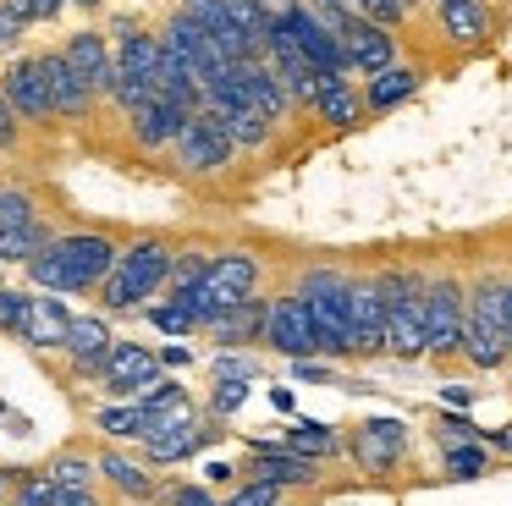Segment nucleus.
I'll list each match as a JSON object with an SVG mask.
<instances>
[{"label": "nucleus", "instance_id": "1", "mask_svg": "<svg viewBox=\"0 0 512 506\" xmlns=\"http://www.w3.org/2000/svg\"><path fill=\"white\" fill-rule=\"evenodd\" d=\"M116 259H122V242L100 226H83V231H61L39 259L23 264V275L34 292L83 297V292H100L105 275L116 270Z\"/></svg>", "mask_w": 512, "mask_h": 506}, {"label": "nucleus", "instance_id": "2", "mask_svg": "<svg viewBox=\"0 0 512 506\" xmlns=\"http://www.w3.org/2000/svg\"><path fill=\"white\" fill-rule=\"evenodd\" d=\"M177 253H182V248H177L171 237H133V242H122V259H116V270L105 275V286L94 292L100 314H144L149 297L166 292Z\"/></svg>", "mask_w": 512, "mask_h": 506}, {"label": "nucleus", "instance_id": "3", "mask_svg": "<svg viewBox=\"0 0 512 506\" xmlns=\"http://www.w3.org/2000/svg\"><path fill=\"white\" fill-rule=\"evenodd\" d=\"M512 336H507V275H474L468 281V330H463V363L479 374L507 369Z\"/></svg>", "mask_w": 512, "mask_h": 506}, {"label": "nucleus", "instance_id": "4", "mask_svg": "<svg viewBox=\"0 0 512 506\" xmlns=\"http://www.w3.org/2000/svg\"><path fill=\"white\" fill-rule=\"evenodd\" d=\"M111 50H116V88H111V110L133 116L138 105L155 99V72H160V33L144 17H116L111 22Z\"/></svg>", "mask_w": 512, "mask_h": 506}, {"label": "nucleus", "instance_id": "5", "mask_svg": "<svg viewBox=\"0 0 512 506\" xmlns=\"http://www.w3.org/2000/svg\"><path fill=\"white\" fill-rule=\"evenodd\" d=\"M292 292L309 303L320 341H325V358L331 363L353 358V341H347V330H353V275L336 270V264H309V270H298Z\"/></svg>", "mask_w": 512, "mask_h": 506}, {"label": "nucleus", "instance_id": "6", "mask_svg": "<svg viewBox=\"0 0 512 506\" xmlns=\"http://www.w3.org/2000/svg\"><path fill=\"white\" fill-rule=\"evenodd\" d=\"M424 270H408V264H386L375 270V286L386 297V330H391V358L413 363L430 358V336H424Z\"/></svg>", "mask_w": 512, "mask_h": 506}, {"label": "nucleus", "instance_id": "7", "mask_svg": "<svg viewBox=\"0 0 512 506\" xmlns=\"http://www.w3.org/2000/svg\"><path fill=\"white\" fill-rule=\"evenodd\" d=\"M463 330H468V281L452 270H435L424 281V336H430V358L435 363L463 358Z\"/></svg>", "mask_w": 512, "mask_h": 506}, {"label": "nucleus", "instance_id": "8", "mask_svg": "<svg viewBox=\"0 0 512 506\" xmlns=\"http://www.w3.org/2000/svg\"><path fill=\"white\" fill-rule=\"evenodd\" d=\"M232 160H237V143H232V132H226L221 110H210V105L193 110V121L182 127L177 149H171L177 176L182 182H210V176H221Z\"/></svg>", "mask_w": 512, "mask_h": 506}, {"label": "nucleus", "instance_id": "9", "mask_svg": "<svg viewBox=\"0 0 512 506\" xmlns=\"http://www.w3.org/2000/svg\"><path fill=\"white\" fill-rule=\"evenodd\" d=\"M221 435H226V429H221V418H215V413H193V407H182V413L155 418V429H149V440L138 451H144L155 468H171V462L199 457V451L215 446Z\"/></svg>", "mask_w": 512, "mask_h": 506}, {"label": "nucleus", "instance_id": "10", "mask_svg": "<svg viewBox=\"0 0 512 506\" xmlns=\"http://www.w3.org/2000/svg\"><path fill=\"white\" fill-rule=\"evenodd\" d=\"M160 380H166L160 352H149L144 341H122V336H116V347H111V358H105L94 391H100L105 402H138V396H144L149 385H160Z\"/></svg>", "mask_w": 512, "mask_h": 506}, {"label": "nucleus", "instance_id": "11", "mask_svg": "<svg viewBox=\"0 0 512 506\" xmlns=\"http://www.w3.org/2000/svg\"><path fill=\"white\" fill-rule=\"evenodd\" d=\"M265 347L276 358H325V341H320V325H314L309 303L298 292H276L270 297V319H265Z\"/></svg>", "mask_w": 512, "mask_h": 506}, {"label": "nucleus", "instance_id": "12", "mask_svg": "<svg viewBox=\"0 0 512 506\" xmlns=\"http://www.w3.org/2000/svg\"><path fill=\"white\" fill-rule=\"evenodd\" d=\"M408 446H413V429L402 418H364L353 424L347 435V457L369 473V479H391V473L408 462Z\"/></svg>", "mask_w": 512, "mask_h": 506}, {"label": "nucleus", "instance_id": "13", "mask_svg": "<svg viewBox=\"0 0 512 506\" xmlns=\"http://www.w3.org/2000/svg\"><path fill=\"white\" fill-rule=\"evenodd\" d=\"M281 28L292 33V44H298V55L314 66V72H347V55H342V39H336V28L325 22V11H314L309 0H287V6L276 11Z\"/></svg>", "mask_w": 512, "mask_h": 506}, {"label": "nucleus", "instance_id": "14", "mask_svg": "<svg viewBox=\"0 0 512 506\" xmlns=\"http://www.w3.org/2000/svg\"><path fill=\"white\" fill-rule=\"evenodd\" d=\"M0 88H6V99H12V110L23 116V127L45 132L56 127V99H50V83L45 72H39V55H17V61L0 66Z\"/></svg>", "mask_w": 512, "mask_h": 506}, {"label": "nucleus", "instance_id": "15", "mask_svg": "<svg viewBox=\"0 0 512 506\" xmlns=\"http://www.w3.org/2000/svg\"><path fill=\"white\" fill-rule=\"evenodd\" d=\"M243 479H265V484H276V490H314V484H320V462L292 451V446H281V440H248Z\"/></svg>", "mask_w": 512, "mask_h": 506}, {"label": "nucleus", "instance_id": "16", "mask_svg": "<svg viewBox=\"0 0 512 506\" xmlns=\"http://www.w3.org/2000/svg\"><path fill=\"white\" fill-rule=\"evenodd\" d=\"M336 39H342V55H347V72L353 77H375V72H386V66H397V33L369 22V17H358V11H347V17L336 22Z\"/></svg>", "mask_w": 512, "mask_h": 506}, {"label": "nucleus", "instance_id": "17", "mask_svg": "<svg viewBox=\"0 0 512 506\" xmlns=\"http://www.w3.org/2000/svg\"><path fill=\"white\" fill-rule=\"evenodd\" d=\"M353 358L369 363V358H391V330H386V297H380L375 275H353Z\"/></svg>", "mask_w": 512, "mask_h": 506}, {"label": "nucleus", "instance_id": "18", "mask_svg": "<svg viewBox=\"0 0 512 506\" xmlns=\"http://www.w3.org/2000/svg\"><path fill=\"white\" fill-rule=\"evenodd\" d=\"M116 336H111V319L105 314H78L72 319V336H67V352H61V369H67V380H100L105 358H111Z\"/></svg>", "mask_w": 512, "mask_h": 506}, {"label": "nucleus", "instance_id": "19", "mask_svg": "<svg viewBox=\"0 0 512 506\" xmlns=\"http://www.w3.org/2000/svg\"><path fill=\"white\" fill-rule=\"evenodd\" d=\"M61 55H67L72 72L89 83V94L111 105V88H116V50H111V33L78 28V33H67V39H61Z\"/></svg>", "mask_w": 512, "mask_h": 506}, {"label": "nucleus", "instance_id": "20", "mask_svg": "<svg viewBox=\"0 0 512 506\" xmlns=\"http://www.w3.org/2000/svg\"><path fill=\"white\" fill-rule=\"evenodd\" d=\"M100 484L116 495V501H127V506H149L160 495V479H155V462L149 457H133L127 446H100Z\"/></svg>", "mask_w": 512, "mask_h": 506}, {"label": "nucleus", "instance_id": "21", "mask_svg": "<svg viewBox=\"0 0 512 506\" xmlns=\"http://www.w3.org/2000/svg\"><path fill=\"white\" fill-rule=\"evenodd\" d=\"M188 121H193V110H182L177 99L155 94L149 105H138L133 116H127V138H133L144 154H171V149H177V138H182V127H188Z\"/></svg>", "mask_w": 512, "mask_h": 506}, {"label": "nucleus", "instance_id": "22", "mask_svg": "<svg viewBox=\"0 0 512 506\" xmlns=\"http://www.w3.org/2000/svg\"><path fill=\"white\" fill-rule=\"evenodd\" d=\"M314 121H325L331 132H358L369 121L364 88H353V72H320V88H314Z\"/></svg>", "mask_w": 512, "mask_h": 506}, {"label": "nucleus", "instance_id": "23", "mask_svg": "<svg viewBox=\"0 0 512 506\" xmlns=\"http://www.w3.org/2000/svg\"><path fill=\"white\" fill-rule=\"evenodd\" d=\"M72 308L61 303L56 292H34V303H28V325H23V347L34 352V358H61L67 352V336H72Z\"/></svg>", "mask_w": 512, "mask_h": 506}, {"label": "nucleus", "instance_id": "24", "mask_svg": "<svg viewBox=\"0 0 512 506\" xmlns=\"http://www.w3.org/2000/svg\"><path fill=\"white\" fill-rule=\"evenodd\" d=\"M34 55H39V72H45V83H50V99H56V116H61V121H89L100 99H94L89 83L72 72V61L61 55V44H50V50H34Z\"/></svg>", "mask_w": 512, "mask_h": 506}, {"label": "nucleus", "instance_id": "25", "mask_svg": "<svg viewBox=\"0 0 512 506\" xmlns=\"http://www.w3.org/2000/svg\"><path fill=\"white\" fill-rule=\"evenodd\" d=\"M265 319H270V297H248V303L232 308V314L215 319L204 336H210L221 352H243V347H254V341H265Z\"/></svg>", "mask_w": 512, "mask_h": 506}, {"label": "nucleus", "instance_id": "26", "mask_svg": "<svg viewBox=\"0 0 512 506\" xmlns=\"http://www.w3.org/2000/svg\"><path fill=\"white\" fill-rule=\"evenodd\" d=\"M419 83H424V72L419 66H386V72H375V77H364V105H369V116H391L397 105H408L413 94H419Z\"/></svg>", "mask_w": 512, "mask_h": 506}, {"label": "nucleus", "instance_id": "27", "mask_svg": "<svg viewBox=\"0 0 512 506\" xmlns=\"http://www.w3.org/2000/svg\"><path fill=\"white\" fill-rule=\"evenodd\" d=\"M94 429H100L105 440H116V446H144L149 429H155V413H149L144 402H105L100 413H94Z\"/></svg>", "mask_w": 512, "mask_h": 506}, {"label": "nucleus", "instance_id": "28", "mask_svg": "<svg viewBox=\"0 0 512 506\" xmlns=\"http://www.w3.org/2000/svg\"><path fill=\"white\" fill-rule=\"evenodd\" d=\"M210 110H221L237 154H259V149H270V138H276V121H265L254 105H243V99H226V105H210Z\"/></svg>", "mask_w": 512, "mask_h": 506}, {"label": "nucleus", "instance_id": "29", "mask_svg": "<svg viewBox=\"0 0 512 506\" xmlns=\"http://www.w3.org/2000/svg\"><path fill=\"white\" fill-rule=\"evenodd\" d=\"M435 11H441V33L452 44H463V50H479L490 33V17L479 0H435Z\"/></svg>", "mask_w": 512, "mask_h": 506}, {"label": "nucleus", "instance_id": "30", "mask_svg": "<svg viewBox=\"0 0 512 506\" xmlns=\"http://www.w3.org/2000/svg\"><path fill=\"white\" fill-rule=\"evenodd\" d=\"M61 237V226L56 220H34V226H0V264H28V259H39V253L50 248V242Z\"/></svg>", "mask_w": 512, "mask_h": 506}, {"label": "nucleus", "instance_id": "31", "mask_svg": "<svg viewBox=\"0 0 512 506\" xmlns=\"http://www.w3.org/2000/svg\"><path fill=\"white\" fill-rule=\"evenodd\" d=\"M281 446H292V451H303V457H314V462H336V457H347V440L336 435L331 424H320V418H298V424L281 435Z\"/></svg>", "mask_w": 512, "mask_h": 506}, {"label": "nucleus", "instance_id": "32", "mask_svg": "<svg viewBox=\"0 0 512 506\" xmlns=\"http://www.w3.org/2000/svg\"><path fill=\"white\" fill-rule=\"evenodd\" d=\"M50 479L67 490V484H100V451H89L83 440H72V446H61V451H50Z\"/></svg>", "mask_w": 512, "mask_h": 506}, {"label": "nucleus", "instance_id": "33", "mask_svg": "<svg viewBox=\"0 0 512 506\" xmlns=\"http://www.w3.org/2000/svg\"><path fill=\"white\" fill-rule=\"evenodd\" d=\"M490 440H468V446H446L441 451V468H446V479L452 484H468V479H485L490 473Z\"/></svg>", "mask_w": 512, "mask_h": 506}, {"label": "nucleus", "instance_id": "34", "mask_svg": "<svg viewBox=\"0 0 512 506\" xmlns=\"http://www.w3.org/2000/svg\"><path fill=\"white\" fill-rule=\"evenodd\" d=\"M6 473H12L6 506H56V479H50V468H6Z\"/></svg>", "mask_w": 512, "mask_h": 506}, {"label": "nucleus", "instance_id": "35", "mask_svg": "<svg viewBox=\"0 0 512 506\" xmlns=\"http://www.w3.org/2000/svg\"><path fill=\"white\" fill-rule=\"evenodd\" d=\"M50 209L39 204L34 187H0V226H34V220H45Z\"/></svg>", "mask_w": 512, "mask_h": 506}, {"label": "nucleus", "instance_id": "36", "mask_svg": "<svg viewBox=\"0 0 512 506\" xmlns=\"http://www.w3.org/2000/svg\"><path fill=\"white\" fill-rule=\"evenodd\" d=\"M28 303H34V292H23V286H12V281H0V336H23V325H28Z\"/></svg>", "mask_w": 512, "mask_h": 506}, {"label": "nucleus", "instance_id": "37", "mask_svg": "<svg viewBox=\"0 0 512 506\" xmlns=\"http://www.w3.org/2000/svg\"><path fill=\"white\" fill-rule=\"evenodd\" d=\"M155 506H221V495H215L210 484H193V479H171V484H160Z\"/></svg>", "mask_w": 512, "mask_h": 506}, {"label": "nucleus", "instance_id": "38", "mask_svg": "<svg viewBox=\"0 0 512 506\" xmlns=\"http://www.w3.org/2000/svg\"><path fill=\"white\" fill-rule=\"evenodd\" d=\"M221 506H287V490H276V484H265V479H237Z\"/></svg>", "mask_w": 512, "mask_h": 506}, {"label": "nucleus", "instance_id": "39", "mask_svg": "<svg viewBox=\"0 0 512 506\" xmlns=\"http://www.w3.org/2000/svg\"><path fill=\"white\" fill-rule=\"evenodd\" d=\"M435 440H441V451H446V446H468V440H485V429H479L468 413H441V418H435Z\"/></svg>", "mask_w": 512, "mask_h": 506}, {"label": "nucleus", "instance_id": "40", "mask_svg": "<svg viewBox=\"0 0 512 506\" xmlns=\"http://www.w3.org/2000/svg\"><path fill=\"white\" fill-rule=\"evenodd\" d=\"M210 374H215V380H259V374H265V363L243 358V352H215Z\"/></svg>", "mask_w": 512, "mask_h": 506}, {"label": "nucleus", "instance_id": "41", "mask_svg": "<svg viewBox=\"0 0 512 506\" xmlns=\"http://www.w3.org/2000/svg\"><path fill=\"white\" fill-rule=\"evenodd\" d=\"M144 319H149V325L160 330V336H171V341H177V336H193V330H199V325H193V319L182 314L177 303H160V308H144Z\"/></svg>", "mask_w": 512, "mask_h": 506}, {"label": "nucleus", "instance_id": "42", "mask_svg": "<svg viewBox=\"0 0 512 506\" xmlns=\"http://www.w3.org/2000/svg\"><path fill=\"white\" fill-rule=\"evenodd\" d=\"M243 396H248V380H215V391H210V413H215V418H232L237 407H243Z\"/></svg>", "mask_w": 512, "mask_h": 506}, {"label": "nucleus", "instance_id": "43", "mask_svg": "<svg viewBox=\"0 0 512 506\" xmlns=\"http://www.w3.org/2000/svg\"><path fill=\"white\" fill-rule=\"evenodd\" d=\"M17 143H23V116L12 110V99L0 88V154H17Z\"/></svg>", "mask_w": 512, "mask_h": 506}, {"label": "nucleus", "instance_id": "44", "mask_svg": "<svg viewBox=\"0 0 512 506\" xmlns=\"http://www.w3.org/2000/svg\"><path fill=\"white\" fill-rule=\"evenodd\" d=\"M6 6H12L17 17L28 22V28H39V22H56V17H61V6H67V0H6Z\"/></svg>", "mask_w": 512, "mask_h": 506}, {"label": "nucleus", "instance_id": "45", "mask_svg": "<svg viewBox=\"0 0 512 506\" xmlns=\"http://www.w3.org/2000/svg\"><path fill=\"white\" fill-rule=\"evenodd\" d=\"M292 374L303 385H336V363L331 358H292Z\"/></svg>", "mask_w": 512, "mask_h": 506}, {"label": "nucleus", "instance_id": "46", "mask_svg": "<svg viewBox=\"0 0 512 506\" xmlns=\"http://www.w3.org/2000/svg\"><path fill=\"white\" fill-rule=\"evenodd\" d=\"M23 33H28V22L17 17V11L6 6V0H0V55H12L17 44H23Z\"/></svg>", "mask_w": 512, "mask_h": 506}, {"label": "nucleus", "instance_id": "47", "mask_svg": "<svg viewBox=\"0 0 512 506\" xmlns=\"http://www.w3.org/2000/svg\"><path fill=\"white\" fill-rule=\"evenodd\" d=\"M56 506H105V495L100 484H67V490L56 484Z\"/></svg>", "mask_w": 512, "mask_h": 506}, {"label": "nucleus", "instance_id": "48", "mask_svg": "<svg viewBox=\"0 0 512 506\" xmlns=\"http://www.w3.org/2000/svg\"><path fill=\"white\" fill-rule=\"evenodd\" d=\"M237 479H243V468H237V462H221V457L204 462V484H210V490H215V484H221V490H232Z\"/></svg>", "mask_w": 512, "mask_h": 506}, {"label": "nucleus", "instance_id": "49", "mask_svg": "<svg viewBox=\"0 0 512 506\" xmlns=\"http://www.w3.org/2000/svg\"><path fill=\"white\" fill-rule=\"evenodd\" d=\"M485 440H490V451H496V457H501V462H512V424H501V429H490V435H485Z\"/></svg>", "mask_w": 512, "mask_h": 506}, {"label": "nucleus", "instance_id": "50", "mask_svg": "<svg viewBox=\"0 0 512 506\" xmlns=\"http://www.w3.org/2000/svg\"><path fill=\"white\" fill-rule=\"evenodd\" d=\"M160 363H166V369H188L193 352H188V347H166V352H160Z\"/></svg>", "mask_w": 512, "mask_h": 506}, {"label": "nucleus", "instance_id": "51", "mask_svg": "<svg viewBox=\"0 0 512 506\" xmlns=\"http://www.w3.org/2000/svg\"><path fill=\"white\" fill-rule=\"evenodd\" d=\"M441 402H446V407H468V402H474V391H468V385H446Z\"/></svg>", "mask_w": 512, "mask_h": 506}, {"label": "nucleus", "instance_id": "52", "mask_svg": "<svg viewBox=\"0 0 512 506\" xmlns=\"http://www.w3.org/2000/svg\"><path fill=\"white\" fill-rule=\"evenodd\" d=\"M270 402H276V413H292V407H298V402H292L287 385H276V391H270Z\"/></svg>", "mask_w": 512, "mask_h": 506}, {"label": "nucleus", "instance_id": "53", "mask_svg": "<svg viewBox=\"0 0 512 506\" xmlns=\"http://www.w3.org/2000/svg\"><path fill=\"white\" fill-rule=\"evenodd\" d=\"M6 495H12V473L0 468V506H6Z\"/></svg>", "mask_w": 512, "mask_h": 506}, {"label": "nucleus", "instance_id": "54", "mask_svg": "<svg viewBox=\"0 0 512 506\" xmlns=\"http://www.w3.org/2000/svg\"><path fill=\"white\" fill-rule=\"evenodd\" d=\"M67 6H78V11H100L105 0H67Z\"/></svg>", "mask_w": 512, "mask_h": 506}, {"label": "nucleus", "instance_id": "55", "mask_svg": "<svg viewBox=\"0 0 512 506\" xmlns=\"http://www.w3.org/2000/svg\"><path fill=\"white\" fill-rule=\"evenodd\" d=\"M507 336H512V275H507Z\"/></svg>", "mask_w": 512, "mask_h": 506}]
</instances>
